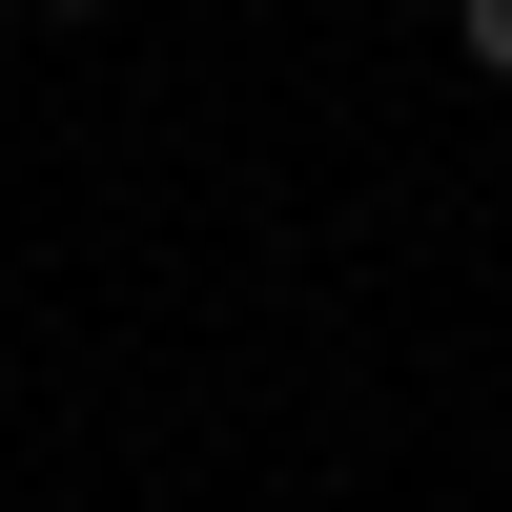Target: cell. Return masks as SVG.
Instances as JSON below:
<instances>
[{"mask_svg":"<svg viewBox=\"0 0 512 512\" xmlns=\"http://www.w3.org/2000/svg\"><path fill=\"white\" fill-rule=\"evenodd\" d=\"M451 62H472V82H512V0H472V21H451Z\"/></svg>","mask_w":512,"mask_h":512,"instance_id":"cell-1","label":"cell"}]
</instances>
